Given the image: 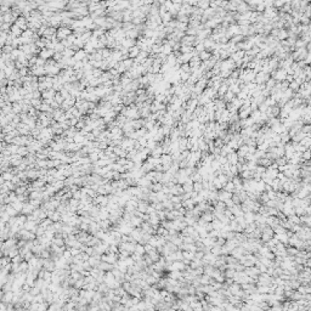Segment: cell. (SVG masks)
Returning a JSON list of instances; mask_svg holds the SVG:
<instances>
[{"label": "cell", "instance_id": "cell-1", "mask_svg": "<svg viewBox=\"0 0 311 311\" xmlns=\"http://www.w3.org/2000/svg\"><path fill=\"white\" fill-rule=\"evenodd\" d=\"M71 34H73V32H72V28H71V27H61V28L57 29V33H56L57 38H59L60 40L67 39V38H68L69 35H71Z\"/></svg>", "mask_w": 311, "mask_h": 311}, {"label": "cell", "instance_id": "cell-2", "mask_svg": "<svg viewBox=\"0 0 311 311\" xmlns=\"http://www.w3.org/2000/svg\"><path fill=\"white\" fill-rule=\"evenodd\" d=\"M108 194H97L96 197L92 199V203L96 205H100V207H107L108 204Z\"/></svg>", "mask_w": 311, "mask_h": 311}, {"label": "cell", "instance_id": "cell-3", "mask_svg": "<svg viewBox=\"0 0 311 311\" xmlns=\"http://www.w3.org/2000/svg\"><path fill=\"white\" fill-rule=\"evenodd\" d=\"M43 268L44 269H46L49 271H55L56 270V261L54 259H44V265H43Z\"/></svg>", "mask_w": 311, "mask_h": 311}, {"label": "cell", "instance_id": "cell-4", "mask_svg": "<svg viewBox=\"0 0 311 311\" xmlns=\"http://www.w3.org/2000/svg\"><path fill=\"white\" fill-rule=\"evenodd\" d=\"M48 218L51 219L54 223L56 221H61V213L57 210V209H54V210H48Z\"/></svg>", "mask_w": 311, "mask_h": 311}, {"label": "cell", "instance_id": "cell-5", "mask_svg": "<svg viewBox=\"0 0 311 311\" xmlns=\"http://www.w3.org/2000/svg\"><path fill=\"white\" fill-rule=\"evenodd\" d=\"M54 55H55V50H52V49H48V48L41 49V51H40V54H39V56L43 57V59H45V60L51 59V57H54Z\"/></svg>", "mask_w": 311, "mask_h": 311}, {"label": "cell", "instance_id": "cell-6", "mask_svg": "<svg viewBox=\"0 0 311 311\" xmlns=\"http://www.w3.org/2000/svg\"><path fill=\"white\" fill-rule=\"evenodd\" d=\"M38 226H39V224L37 223V221H34V220H27L26 223H24V228H27V230H29V231H33V232H35L37 231V228H38Z\"/></svg>", "mask_w": 311, "mask_h": 311}, {"label": "cell", "instance_id": "cell-7", "mask_svg": "<svg viewBox=\"0 0 311 311\" xmlns=\"http://www.w3.org/2000/svg\"><path fill=\"white\" fill-rule=\"evenodd\" d=\"M150 207V202L148 201H143V199H139V204H137V210L141 213H146Z\"/></svg>", "mask_w": 311, "mask_h": 311}, {"label": "cell", "instance_id": "cell-8", "mask_svg": "<svg viewBox=\"0 0 311 311\" xmlns=\"http://www.w3.org/2000/svg\"><path fill=\"white\" fill-rule=\"evenodd\" d=\"M18 27H20L22 30H26L28 28V20L24 17H17V20L15 22Z\"/></svg>", "mask_w": 311, "mask_h": 311}, {"label": "cell", "instance_id": "cell-9", "mask_svg": "<svg viewBox=\"0 0 311 311\" xmlns=\"http://www.w3.org/2000/svg\"><path fill=\"white\" fill-rule=\"evenodd\" d=\"M143 219L141 217H137V215H132L131 217V220H130V224L134 226V227H141L142 223H143Z\"/></svg>", "mask_w": 311, "mask_h": 311}, {"label": "cell", "instance_id": "cell-10", "mask_svg": "<svg viewBox=\"0 0 311 311\" xmlns=\"http://www.w3.org/2000/svg\"><path fill=\"white\" fill-rule=\"evenodd\" d=\"M35 210V208L33 207L30 204L29 202H26L24 203V205H23V209H22V214H24V215H29V214H33V212Z\"/></svg>", "mask_w": 311, "mask_h": 311}, {"label": "cell", "instance_id": "cell-11", "mask_svg": "<svg viewBox=\"0 0 311 311\" xmlns=\"http://www.w3.org/2000/svg\"><path fill=\"white\" fill-rule=\"evenodd\" d=\"M163 153H164V152H163V146L159 145V143L157 145V147H156V148H153V150L151 151V156H152V157H156V158H161V156H162Z\"/></svg>", "mask_w": 311, "mask_h": 311}, {"label": "cell", "instance_id": "cell-12", "mask_svg": "<svg viewBox=\"0 0 311 311\" xmlns=\"http://www.w3.org/2000/svg\"><path fill=\"white\" fill-rule=\"evenodd\" d=\"M10 32H11V34L14 35L15 38H18V37H21V35H22V33H23V30H22V29H21L20 27H18V26H17L16 23H14V24H12V26H11V29H10Z\"/></svg>", "mask_w": 311, "mask_h": 311}, {"label": "cell", "instance_id": "cell-13", "mask_svg": "<svg viewBox=\"0 0 311 311\" xmlns=\"http://www.w3.org/2000/svg\"><path fill=\"white\" fill-rule=\"evenodd\" d=\"M140 51H141V49L139 48L137 45L131 46L129 49V57H130V59H136V57L139 56V54H140Z\"/></svg>", "mask_w": 311, "mask_h": 311}, {"label": "cell", "instance_id": "cell-14", "mask_svg": "<svg viewBox=\"0 0 311 311\" xmlns=\"http://www.w3.org/2000/svg\"><path fill=\"white\" fill-rule=\"evenodd\" d=\"M6 213H8L10 217H17L20 212H18L16 208H14V205H12L11 203H9V204H6Z\"/></svg>", "mask_w": 311, "mask_h": 311}, {"label": "cell", "instance_id": "cell-15", "mask_svg": "<svg viewBox=\"0 0 311 311\" xmlns=\"http://www.w3.org/2000/svg\"><path fill=\"white\" fill-rule=\"evenodd\" d=\"M88 56V54H86V51L84 49H80V50H78V51H75V55L73 56L75 60L77 61H83L85 57Z\"/></svg>", "mask_w": 311, "mask_h": 311}, {"label": "cell", "instance_id": "cell-16", "mask_svg": "<svg viewBox=\"0 0 311 311\" xmlns=\"http://www.w3.org/2000/svg\"><path fill=\"white\" fill-rule=\"evenodd\" d=\"M99 268L101 270H103V271H112L114 269V265L113 264H110V263H107V261H101L100 265H99Z\"/></svg>", "mask_w": 311, "mask_h": 311}, {"label": "cell", "instance_id": "cell-17", "mask_svg": "<svg viewBox=\"0 0 311 311\" xmlns=\"http://www.w3.org/2000/svg\"><path fill=\"white\" fill-rule=\"evenodd\" d=\"M141 170L143 171V173H146V174H147L148 171H152V170H154V167L152 165V164H151L150 162L145 161V162L142 163V165H141Z\"/></svg>", "mask_w": 311, "mask_h": 311}, {"label": "cell", "instance_id": "cell-18", "mask_svg": "<svg viewBox=\"0 0 311 311\" xmlns=\"http://www.w3.org/2000/svg\"><path fill=\"white\" fill-rule=\"evenodd\" d=\"M74 142H77V143H85V141H86V139H85V135H83V134H80V131H78L77 134L74 135Z\"/></svg>", "mask_w": 311, "mask_h": 311}, {"label": "cell", "instance_id": "cell-19", "mask_svg": "<svg viewBox=\"0 0 311 311\" xmlns=\"http://www.w3.org/2000/svg\"><path fill=\"white\" fill-rule=\"evenodd\" d=\"M1 176L5 179V181H12V179L15 177V174L12 170H9V171H5V173H1Z\"/></svg>", "mask_w": 311, "mask_h": 311}, {"label": "cell", "instance_id": "cell-20", "mask_svg": "<svg viewBox=\"0 0 311 311\" xmlns=\"http://www.w3.org/2000/svg\"><path fill=\"white\" fill-rule=\"evenodd\" d=\"M52 224H54V221H52L51 219H50V218H45L44 220H41V223H40L39 225H40L41 227H44V228H45V230H46V228H49V227L51 226Z\"/></svg>", "mask_w": 311, "mask_h": 311}, {"label": "cell", "instance_id": "cell-21", "mask_svg": "<svg viewBox=\"0 0 311 311\" xmlns=\"http://www.w3.org/2000/svg\"><path fill=\"white\" fill-rule=\"evenodd\" d=\"M134 253H137V254L140 255H145L146 254V250H145V244H141V243H137L136 247H135V252Z\"/></svg>", "mask_w": 311, "mask_h": 311}, {"label": "cell", "instance_id": "cell-22", "mask_svg": "<svg viewBox=\"0 0 311 311\" xmlns=\"http://www.w3.org/2000/svg\"><path fill=\"white\" fill-rule=\"evenodd\" d=\"M237 161H238V156L237 154H234V153H231L227 156V162L230 163V164H232V165H234V164L237 163Z\"/></svg>", "mask_w": 311, "mask_h": 311}, {"label": "cell", "instance_id": "cell-23", "mask_svg": "<svg viewBox=\"0 0 311 311\" xmlns=\"http://www.w3.org/2000/svg\"><path fill=\"white\" fill-rule=\"evenodd\" d=\"M28 153H29L28 146H20V148H18L17 154H20V156H22V157H26Z\"/></svg>", "mask_w": 311, "mask_h": 311}, {"label": "cell", "instance_id": "cell-24", "mask_svg": "<svg viewBox=\"0 0 311 311\" xmlns=\"http://www.w3.org/2000/svg\"><path fill=\"white\" fill-rule=\"evenodd\" d=\"M18 148H20V146L16 145V143H9V145H8V150H9V152H10L11 154L17 153V152H18Z\"/></svg>", "mask_w": 311, "mask_h": 311}, {"label": "cell", "instance_id": "cell-25", "mask_svg": "<svg viewBox=\"0 0 311 311\" xmlns=\"http://www.w3.org/2000/svg\"><path fill=\"white\" fill-rule=\"evenodd\" d=\"M157 234H159V236H164V237H167L168 234H169V230H167L165 227H163V226L161 225V226H158V228H157Z\"/></svg>", "mask_w": 311, "mask_h": 311}, {"label": "cell", "instance_id": "cell-26", "mask_svg": "<svg viewBox=\"0 0 311 311\" xmlns=\"http://www.w3.org/2000/svg\"><path fill=\"white\" fill-rule=\"evenodd\" d=\"M151 190H152V191H154V192H159V191H162V190H163V183L162 182H154V183H152Z\"/></svg>", "mask_w": 311, "mask_h": 311}, {"label": "cell", "instance_id": "cell-27", "mask_svg": "<svg viewBox=\"0 0 311 311\" xmlns=\"http://www.w3.org/2000/svg\"><path fill=\"white\" fill-rule=\"evenodd\" d=\"M84 284H85V278L81 277V278H79V280H77V281L74 282V287L78 288V289H81V288L84 287Z\"/></svg>", "mask_w": 311, "mask_h": 311}, {"label": "cell", "instance_id": "cell-28", "mask_svg": "<svg viewBox=\"0 0 311 311\" xmlns=\"http://www.w3.org/2000/svg\"><path fill=\"white\" fill-rule=\"evenodd\" d=\"M48 168V159H37V169Z\"/></svg>", "mask_w": 311, "mask_h": 311}, {"label": "cell", "instance_id": "cell-29", "mask_svg": "<svg viewBox=\"0 0 311 311\" xmlns=\"http://www.w3.org/2000/svg\"><path fill=\"white\" fill-rule=\"evenodd\" d=\"M29 203L37 209V208H40L44 202H43V199H29Z\"/></svg>", "mask_w": 311, "mask_h": 311}, {"label": "cell", "instance_id": "cell-30", "mask_svg": "<svg viewBox=\"0 0 311 311\" xmlns=\"http://www.w3.org/2000/svg\"><path fill=\"white\" fill-rule=\"evenodd\" d=\"M146 282H147L150 285H154L158 282V278H156L153 275H148L147 278H146Z\"/></svg>", "mask_w": 311, "mask_h": 311}, {"label": "cell", "instance_id": "cell-31", "mask_svg": "<svg viewBox=\"0 0 311 311\" xmlns=\"http://www.w3.org/2000/svg\"><path fill=\"white\" fill-rule=\"evenodd\" d=\"M89 158H90L91 163H95V162H97L100 159V153H97V152H92V153L89 154Z\"/></svg>", "mask_w": 311, "mask_h": 311}, {"label": "cell", "instance_id": "cell-32", "mask_svg": "<svg viewBox=\"0 0 311 311\" xmlns=\"http://www.w3.org/2000/svg\"><path fill=\"white\" fill-rule=\"evenodd\" d=\"M55 101L57 103H60V105H62L63 103V101H65V97L62 96V94L59 91V92H56V95H55V99H54Z\"/></svg>", "mask_w": 311, "mask_h": 311}, {"label": "cell", "instance_id": "cell-33", "mask_svg": "<svg viewBox=\"0 0 311 311\" xmlns=\"http://www.w3.org/2000/svg\"><path fill=\"white\" fill-rule=\"evenodd\" d=\"M45 228L44 227H41L40 225L38 226V228H37V231H35V234H37V237H41V236H44V234H45Z\"/></svg>", "mask_w": 311, "mask_h": 311}, {"label": "cell", "instance_id": "cell-34", "mask_svg": "<svg viewBox=\"0 0 311 311\" xmlns=\"http://www.w3.org/2000/svg\"><path fill=\"white\" fill-rule=\"evenodd\" d=\"M14 50H15V48L12 46V45H5V46H3V52H5V54H11Z\"/></svg>", "mask_w": 311, "mask_h": 311}, {"label": "cell", "instance_id": "cell-35", "mask_svg": "<svg viewBox=\"0 0 311 311\" xmlns=\"http://www.w3.org/2000/svg\"><path fill=\"white\" fill-rule=\"evenodd\" d=\"M97 193L99 194H108V191H107V188H106L105 185H101L99 187V190H97Z\"/></svg>", "mask_w": 311, "mask_h": 311}, {"label": "cell", "instance_id": "cell-36", "mask_svg": "<svg viewBox=\"0 0 311 311\" xmlns=\"http://www.w3.org/2000/svg\"><path fill=\"white\" fill-rule=\"evenodd\" d=\"M81 196H83V193H81L80 188L73 192V198H75V199H79V201H80V199H81Z\"/></svg>", "mask_w": 311, "mask_h": 311}, {"label": "cell", "instance_id": "cell-37", "mask_svg": "<svg viewBox=\"0 0 311 311\" xmlns=\"http://www.w3.org/2000/svg\"><path fill=\"white\" fill-rule=\"evenodd\" d=\"M23 260H24V258H23L21 254H18V255H16L15 258H12V263H18V264H20V263L23 261Z\"/></svg>", "mask_w": 311, "mask_h": 311}, {"label": "cell", "instance_id": "cell-38", "mask_svg": "<svg viewBox=\"0 0 311 311\" xmlns=\"http://www.w3.org/2000/svg\"><path fill=\"white\" fill-rule=\"evenodd\" d=\"M89 227H90V224H86V223H81L79 226L81 231H89Z\"/></svg>", "mask_w": 311, "mask_h": 311}, {"label": "cell", "instance_id": "cell-39", "mask_svg": "<svg viewBox=\"0 0 311 311\" xmlns=\"http://www.w3.org/2000/svg\"><path fill=\"white\" fill-rule=\"evenodd\" d=\"M33 257H34V253L30 250V252H28V253H27L26 255H24V260H26V261H29V260H30L32 258H33Z\"/></svg>", "mask_w": 311, "mask_h": 311}]
</instances>
